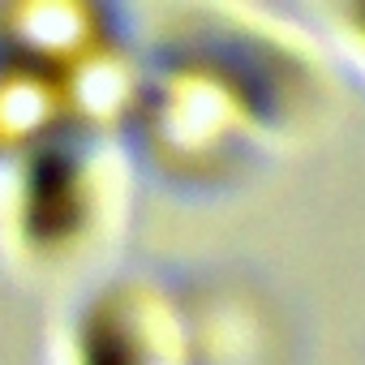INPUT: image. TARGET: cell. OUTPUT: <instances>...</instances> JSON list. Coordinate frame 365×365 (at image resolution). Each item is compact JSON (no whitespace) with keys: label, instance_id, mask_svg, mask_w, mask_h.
<instances>
[{"label":"cell","instance_id":"obj_1","mask_svg":"<svg viewBox=\"0 0 365 365\" xmlns=\"http://www.w3.org/2000/svg\"><path fill=\"white\" fill-rule=\"evenodd\" d=\"M18 39L43 56H69L86 43V14L82 9H22L14 18Z\"/></svg>","mask_w":365,"mask_h":365},{"label":"cell","instance_id":"obj_2","mask_svg":"<svg viewBox=\"0 0 365 365\" xmlns=\"http://www.w3.org/2000/svg\"><path fill=\"white\" fill-rule=\"evenodd\" d=\"M48 112H52V99H48L43 82H35L26 73L0 82V133H5V138L22 142V138L39 133Z\"/></svg>","mask_w":365,"mask_h":365}]
</instances>
